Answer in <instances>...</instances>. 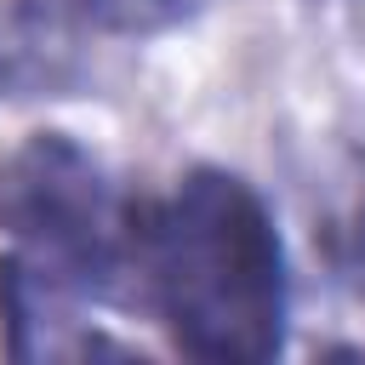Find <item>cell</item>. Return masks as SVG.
<instances>
[{"label":"cell","mask_w":365,"mask_h":365,"mask_svg":"<svg viewBox=\"0 0 365 365\" xmlns=\"http://www.w3.org/2000/svg\"><path fill=\"white\" fill-rule=\"evenodd\" d=\"M137 297L194 359L257 365L285 348L291 268L268 200L217 165L137 211Z\"/></svg>","instance_id":"cell-1"},{"label":"cell","mask_w":365,"mask_h":365,"mask_svg":"<svg viewBox=\"0 0 365 365\" xmlns=\"http://www.w3.org/2000/svg\"><path fill=\"white\" fill-rule=\"evenodd\" d=\"M0 285L29 302L86 314L137 285V205L97 154L63 131H40L0 160Z\"/></svg>","instance_id":"cell-2"},{"label":"cell","mask_w":365,"mask_h":365,"mask_svg":"<svg viewBox=\"0 0 365 365\" xmlns=\"http://www.w3.org/2000/svg\"><path fill=\"white\" fill-rule=\"evenodd\" d=\"M86 29L63 0H0V97H57L80 86Z\"/></svg>","instance_id":"cell-3"},{"label":"cell","mask_w":365,"mask_h":365,"mask_svg":"<svg viewBox=\"0 0 365 365\" xmlns=\"http://www.w3.org/2000/svg\"><path fill=\"white\" fill-rule=\"evenodd\" d=\"M211 0H63V11L103 40H148L165 29H182L205 11Z\"/></svg>","instance_id":"cell-4"},{"label":"cell","mask_w":365,"mask_h":365,"mask_svg":"<svg viewBox=\"0 0 365 365\" xmlns=\"http://www.w3.org/2000/svg\"><path fill=\"white\" fill-rule=\"evenodd\" d=\"M354 279H359V297H365V217H359V240H354Z\"/></svg>","instance_id":"cell-5"}]
</instances>
